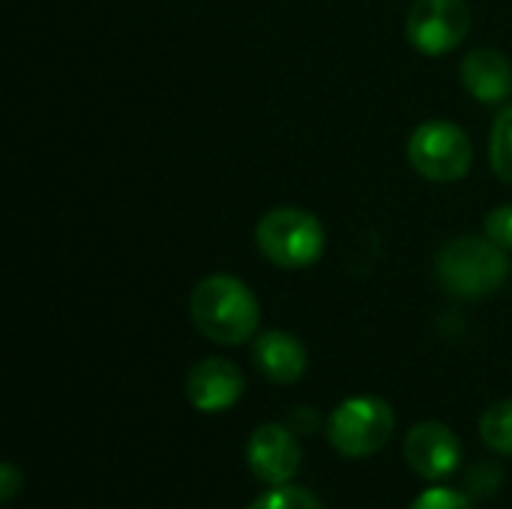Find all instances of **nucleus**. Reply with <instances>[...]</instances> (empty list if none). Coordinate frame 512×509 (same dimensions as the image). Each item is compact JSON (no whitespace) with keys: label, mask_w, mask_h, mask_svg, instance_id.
<instances>
[{"label":"nucleus","mask_w":512,"mask_h":509,"mask_svg":"<svg viewBox=\"0 0 512 509\" xmlns=\"http://www.w3.org/2000/svg\"><path fill=\"white\" fill-rule=\"evenodd\" d=\"M189 315L201 336L216 345H243L261 327V303L246 282L228 273L207 276L189 297Z\"/></svg>","instance_id":"1"},{"label":"nucleus","mask_w":512,"mask_h":509,"mask_svg":"<svg viewBox=\"0 0 512 509\" xmlns=\"http://www.w3.org/2000/svg\"><path fill=\"white\" fill-rule=\"evenodd\" d=\"M435 273L447 294L459 300H480L495 294L507 282L510 261L507 252L489 237H459L438 252Z\"/></svg>","instance_id":"2"},{"label":"nucleus","mask_w":512,"mask_h":509,"mask_svg":"<svg viewBox=\"0 0 512 509\" xmlns=\"http://www.w3.org/2000/svg\"><path fill=\"white\" fill-rule=\"evenodd\" d=\"M258 252L282 270H306L324 255V225L315 213L300 207H276L261 216L255 228Z\"/></svg>","instance_id":"3"},{"label":"nucleus","mask_w":512,"mask_h":509,"mask_svg":"<svg viewBox=\"0 0 512 509\" xmlns=\"http://www.w3.org/2000/svg\"><path fill=\"white\" fill-rule=\"evenodd\" d=\"M396 432L393 408L378 396H351L327 420V438L336 453L366 459L381 453Z\"/></svg>","instance_id":"4"},{"label":"nucleus","mask_w":512,"mask_h":509,"mask_svg":"<svg viewBox=\"0 0 512 509\" xmlns=\"http://www.w3.org/2000/svg\"><path fill=\"white\" fill-rule=\"evenodd\" d=\"M408 162L432 183H456L471 171L474 144L462 126L450 120H426L408 138Z\"/></svg>","instance_id":"5"},{"label":"nucleus","mask_w":512,"mask_h":509,"mask_svg":"<svg viewBox=\"0 0 512 509\" xmlns=\"http://www.w3.org/2000/svg\"><path fill=\"white\" fill-rule=\"evenodd\" d=\"M471 30V9L465 0H417L405 21L408 42L426 54L441 57L465 42Z\"/></svg>","instance_id":"6"},{"label":"nucleus","mask_w":512,"mask_h":509,"mask_svg":"<svg viewBox=\"0 0 512 509\" xmlns=\"http://www.w3.org/2000/svg\"><path fill=\"white\" fill-rule=\"evenodd\" d=\"M249 471L267 486H288L303 462V450L294 438V429L279 423H264L252 432L246 444Z\"/></svg>","instance_id":"7"},{"label":"nucleus","mask_w":512,"mask_h":509,"mask_svg":"<svg viewBox=\"0 0 512 509\" xmlns=\"http://www.w3.org/2000/svg\"><path fill=\"white\" fill-rule=\"evenodd\" d=\"M405 462L423 480H447L462 465V444L450 426L423 420L405 438Z\"/></svg>","instance_id":"8"},{"label":"nucleus","mask_w":512,"mask_h":509,"mask_svg":"<svg viewBox=\"0 0 512 509\" xmlns=\"http://www.w3.org/2000/svg\"><path fill=\"white\" fill-rule=\"evenodd\" d=\"M243 390H246L243 372L222 357H207L195 363L186 375V399L192 402V408L204 414H219L234 408Z\"/></svg>","instance_id":"9"},{"label":"nucleus","mask_w":512,"mask_h":509,"mask_svg":"<svg viewBox=\"0 0 512 509\" xmlns=\"http://www.w3.org/2000/svg\"><path fill=\"white\" fill-rule=\"evenodd\" d=\"M462 81L477 102L498 105L512 93L510 60L498 48H474L462 60Z\"/></svg>","instance_id":"10"},{"label":"nucleus","mask_w":512,"mask_h":509,"mask_svg":"<svg viewBox=\"0 0 512 509\" xmlns=\"http://www.w3.org/2000/svg\"><path fill=\"white\" fill-rule=\"evenodd\" d=\"M255 366L273 381V384H294L306 375L309 354L303 342L285 330H267L255 339Z\"/></svg>","instance_id":"11"},{"label":"nucleus","mask_w":512,"mask_h":509,"mask_svg":"<svg viewBox=\"0 0 512 509\" xmlns=\"http://www.w3.org/2000/svg\"><path fill=\"white\" fill-rule=\"evenodd\" d=\"M480 438L489 450L512 459V399L492 405L480 420Z\"/></svg>","instance_id":"12"},{"label":"nucleus","mask_w":512,"mask_h":509,"mask_svg":"<svg viewBox=\"0 0 512 509\" xmlns=\"http://www.w3.org/2000/svg\"><path fill=\"white\" fill-rule=\"evenodd\" d=\"M489 159L495 174L512 186V105L504 108L495 120L492 141H489Z\"/></svg>","instance_id":"13"},{"label":"nucleus","mask_w":512,"mask_h":509,"mask_svg":"<svg viewBox=\"0 0 512 509\" xmlns=\"http://www.w3.org/2000/svg\"><path fill=\"white\" fill-rule=\"evenodd\" d=\"M249 509H324V504L300 486H273V492L261 495Z\"/></svg>","instance_id":"14"},{"label":"nucleus","mask_w":512,"mask_h":509,"mask_svg":"<svg viewBox=\"0 0 512 509\" xmlns=\"http://www.w3.org/2000/svg\"><path fill=\"white\" fill-rule=\"evenodd\" d=\"M501 483H504L501 468L483 462V465H474V468H471V474H468V480H465V489H468L471 498H492V495L501 489Z\"/></svg>","instance_id":"15"},{"label":"nucleus","mask_w":512,"mask_h":509,"mask_svg":"<svg viewBox=\"0 0 512 509\" xmlns=\"http://www.w3.org/2000/svg\"><path fill=\"white\" fill-rule=\"evenodd\" d=\"M486 237L504 252H512V204H501L486 216Z\"/></svg>","instance_id":"16"},{"label":"nucleus","mask_w":512,"mask_h":509,"mask_svg":"<svg viewBox=\"0 0 512 509\" xmlns=\"http://www.w3.org/2000/svg\"><path fill=\"white\" fill-rule=\"evenodd\" d=\"M411 509H474L471 498L453 489H426Z\"/></svg>","instance_id":"17"},{"label":"nucleus","mask_w":512,"mask_h":509,"mask_svg":"<svg viewBox=\"0 0 512 509\" xmlns=\"http://www.w3.org/2000/svg\"><path fill=\"white\" fill-rule=\"evenodd\" d=\"M21 483H24V474H21L12 462H6V465L0 468V501H3V504H12V498L18 495Z\"/></svg>","instance_id":"18"},{"label":"nucleus","mask_w":512,"mask_h":509,"mask_svg":"<svg viewBox=\"0 0 512 509\" xmlns=\"http://www.w3.org/2000/svg\"><path fill=\"white\" fill-rule=\"evenodd\" d=\"M291 426L300 429V432H315L318 429V414L312 408H297L291 414Z\"/></svg>","instance_id":"19"}]
</instances>
